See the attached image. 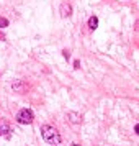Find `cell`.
I'll return each mask as SVG.
<instances>
[{
	"label": "cell",
	"mask_w": 139,
	"mask_h": 146,
	"mask_svg": "<svg viewBox=\"0 0 139 146\" xmlns=\"http://www.w3.org/2000/svg\"><path fill=\"white\" fill-rule=\"evenodd\" d=\"M88 27H90V30H97V27H98V18H97V17H90Z\"/></svg>",
	"instance_id": "5b68a950"
},
{
	"label": "cell",
	"mask_w": 139,
	"mask_h": 146,
	"mask_svg": "<svg viewBox=\"0 0 139 146\" xmlns=\"http://www.w3.org/2000/svg\"><path fill=\"white\" fill-rule=\"evenodd\" d=\"M70 13H72V5L69 2H64L61 5V15L62 17H70Z\"/></svg>",
	"instance_id": "277c9868"
},
{
	"label": "cell",
	"mask_w": 139,
	"mask_h": 146,
	"mask_svg": "<svg viewBox=\"0 0 139 146\" xmlns=\"http://www.w3.org/2000/svg\"><path fill=\"white\" fill-rule=\"evenodd\" d=\"M10 135H12V128H10V125H8L7 121H2V123H0V136L10 138Z\"/></svg>",
	"instance_id": "3957f363"
},
{
	"label": "cell",
	"mask_w": 139,
	"mask_h": 146,
	"mask_svg": "<svg viewBox=\"0 0 139 146\" xmlns=\"http://www.w3.org/2000/svg\"><path fill=\"white\" fill-rule=\"evenodd\" d=\"M134 131H136V133H138V135H139V123H138V125H136V126H134Z\"/></svg>",
	"instance_id": "52a82bcc"
},
{
	"label": "cell",
	"mask_w": 139,
	"mask_h": 146,
	"mask_svg": "<svg viewBox=\"0 0 139 146\" xmlns=\"http://www.w3.org/2000/svg\"><path fill=\"white\" fill-rule=\"evenodd\" d=\"M41 135H43V139L49 143V145H57L61 141V136H59V131L51 125H44L41 128Z\"/></svg>",
	"instance_id": "6da1fadb"
},
{
	"label": "cell",
	"mask_w": 139,
	"mask_h": 146,
	"mask_svg": "<svg viewBox=\"0 0 139 146\" xmlns=\"http://www.w3.org/2000/svg\"><path fill=\"white\" fill-rule=\"evenodd\" d=\"M33 120H34V113L31 112L30 108H23V110H20L18 115H16V121H18V123H23V125L31 123Z\"/></svg>",
	"instance_id": "7a4b0ae2"
},
{
	"label": "cell",
	"mask_w": 139,
	"mask_h": 146,
	"mask_svg": "<svg viewBox=\"0 0 139 146\" xmlns=\"http://www.w3.org/2000/svg\"><path fill=\"white\" fill-rule=\"evenodd\" d=\"M72 146H79V145H72Z\"/></svg>",
	"instance_id": "ba28073f"
},
{
	"label": "cell",
	"mask_w": 139,
	"mask_h": 146,
	"mask_svg": "<svg viewBox=\"0 0 139 146\" xmlns=\"http://www.w3.org/2000/svg\"><path fill=\"white\" fill-rule=\"evenodd\" d=\"M8 27V20L7 18H0V28H5Z\"/></svg>",
	"instance_id": "8992f818"
}]
</instances>
